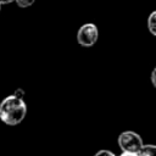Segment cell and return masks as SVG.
<instances>
[{"mask_svg": "<svg viewBox=\"0 0 156 156\" xmlns=\"http://www.w3.org/2000/svg\"><path fill=\"white\" fill-rule=\"evenodd\" d=\"M136 155L138 156H156V146L155 145H151V144H146L136 151Z\"/></svg>", "mask_w": 156, "mask_h": 156, "instance_id": "4", "label": "cell"}, {"mask_svg": "<svg viewBox=\"0 0 156 156\" xmlns=\"http://www.w3.org/2000/svg\"><path fill=\"white\" fill-rule=\"evenodd\" d=\"M27 113V105L22 96L10 95L0 102V119L7 126L20 124Z\"/></svg>", "mask_w": 156, "mask_h": 156, "instance_id": "1", "label": "cell"}, {"mask_svg": "<svg viewBox=\"0 0 156 156\" xmlns=\"http://www.w3.org/2000/svg\"><path fill=\"white\" fill-rule=\"evenodd\" d=\"M118 145L122 151L136 152L143 146V139L138 133H135L133 130H126L119 134Z\"/></svg>", "mask_w": 156, "mask_h": 156, "instance_id": "2", "label": "cell"}, {"mask_svg": "<svg viewBox=\"0 0 156 156\" xmlns=\"http://www.w3.org/2000/svg\"><path fill=\"white\" fill-rule=\"evenodd\" d=\"M12 1H15V0H0V4L2 5V4H10V2H12Z\"/></svg>", "mask_w": 156, "mask_h": 156, "instance_id": "9", "label": "cell"}, {"mask_svg": "<svg viewBox=\"0 0 156 156\" xmlns=\"http://www.w3.org/2000/svg\"><path fill=\"white\" fill-rule=\"evenodd\" d=\"M15 1L20 7H29L34 4L35 0H15Z\"/></svg>", "mask_w": 156, "mask_h": 156, "instance_id": "6", "label": "cell"}, {"mask_svg": "<svg viewBox=\"0 0 156 156\" xmlns=\"http://www.w3.org/2000/svg\"><path fill=\"white\" fill-rule=\"evenodd\" d=\"M94 156H116L112 151H110V150H105V149H102V150H99Z\"/></svg>", "mask_w": 156, "mask_h": 156, "instance_id": "7", "label": "cell"}, {"mask_svg": "<svg viewBox=\"0 0 156 156\" xmlns=\"http://www.w3.org/2000/svg\"><path fill=\"white\" fill-rule=\"evenodd\" d=\"M119 156H138L136 152H128V151H123Z\"/></svg>", "mask_w": 156, "mask_h": 156, "instance_id": "8", "label": "cell"}, {"mask_svg": "<svg viewBox=\"0 0 156 156\" xmlns=\"http://www.w3.org/2000/svg\"><path fill=\"white\" fill-rule=\"evenodd\" d=\"M155 17H156V12L152 11L151 15L147 18V27H149V30H150V33L152 35H156V30H155Z\"/></svg>", "mask_w": 156, "mask_h": 156, "instance_id": "5", "label": "cell"}, {"mask_svg": "<svg viewBox=\"0 0 156 156\" xmlns=\"http://www.w3.org/2000/svg\"><path fill=\"white\" fill-rule=\"evenodd\" d=\"M0 11H1V4H0Z\"/></svg>", "mask_w": 156, "mask_h": 156, "instance_id": "10", "label": "cell"}, {"mask_svg": "<svg viewBox=\"0 0 156 156\" xmlns=\"http://www.w3.org/2000/svg\"><path fill=\"white\" fill-rule=\"evenodd\" d=\"M99 38V29L94 23H84L77 32V40L84 48L93 46Z\"/></svg>", "mask_w": 156, "mask_h": 156, "instance_id": "3", "label": "cell"}]
</instances>
